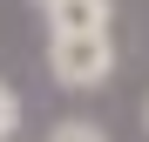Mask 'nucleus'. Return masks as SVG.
Instances as JSON below:
<instances>
[{
	"label": "nucleus",
	"mask_w": 149,
	"mask_h": 142,
	"mask_svg": "<svg viewBox=\"0 0 149 142\" xmlns=\"http://www.w3.org/2000/svg\"><path fill=\"white\" fill-rule=\"evenodd\" d=\"M47 34H109V0H54Z\"/></svg>",
	"instance_id": "2"
},
{
	"label": "nucleus",
	"mask_w": 149,
	"mask_h": 142,
	"mask_svg": "<svg viewBox=\"0 0 149 142\" xmlns=\"http://www.w3.org/2000/svg\"><path fill=\"white\" fill-rule=\"evenodd\" d=\"M14 129H20V95H14L7 81H0V142H7Z\"/></svg>",
	"instance_id": "3"
},
{
	"label": "nucleus",
	"mask_w": 149,
	"mask_h": 142,
	"mask_svg": "<svg viewBox=\"0 0 149 142\" xmlns=\"http://www.w3.org/2000/svg\"><path fill=\"white\" fill-rule=\"evenodd\" d=\"M54 142H109V135H102V129H88V122H61Z\"/></svg>",
	"instance_id": "4"
},
{
	"label": "nucleus",
	"mask_w": 149,
	"mask_h": 142,
	"mask_svg": "<svg viewBox=\"0 0 149 142\" xmlns=\"http://www.w3.org/2000/svg\"><path fill=\"white\" fill-rule=\"evenodd\" d=\"M142 122H149V108H142Z\"/></svg>",
	"instance_id": "6"
},
{
	"label": "nucleus",
	"mask_w": 149,
	"mask_h": 142,
	"mask_svg": "<svg viewBox=\"0 0 149 142\" xmlns=\"http://www.w3.org/2000/svg\"><path fill=\"white\" fill-rule=\"evenodd\" d=\"M47 75L61 88H102L115 75V41L109 34H47Z\"/></svg>",
	"instance_id": "1"
},
{
	"label": "nucleus",
	"mask_w": 149,
	"mask_h": 142,
	"mask_svg": "<svg viewBox=\"0 0 149 142\" xmlns=\"http://www.w3.org/2000/svg\"><path fill=\"white\" fill-rule=\"evenodd\" d=\"M34 7H41V14H47V7H54V0H34Z\"/></svg>",
	"instance_id": "5"
}]
</instances>
